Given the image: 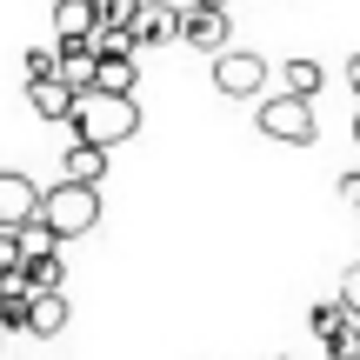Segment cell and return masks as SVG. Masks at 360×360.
Segmentation results:
<instances>
[{
	"instance_id": "21",
	"label": "cell",
	"mask_w": 360,
	"mask_h": 360,
	"mask_svg": "<svg viewBox=\"0 0 360 360\" xmlns=\"http://www.w3.org/2000/svg\"><path fill=\"white\" fill-rule=\"evenodd\" d=\"M340 307H347L354 321H360V267H347V274H340Z\"/></svg>"
},
{
	"instance_id": "2",
	"label": "cell",
	"mask_w": 360,
	"mask_h": 360,
	"mask_svg": "<svg viewBox=\"0 0 360 360\" xmlns=\"http://www.w3.org/2000/svg\"><path fill=\"white\" fill-rule=\"evenodd\" d=\"M94 220H101V187L60 180V187L40 193V227H47L53 240H80V233H94Z\"/></svg>"
},
{
	"instance_id": "15",
	"label": "cell",
	"mask_w": 360,
	"mask_h": 360,
	"mask_svg": "<svg viewBox=\"0 0 360 360\" xmlns=\"http://www.w3.org/2000/svg\"><path fill=\"white\" fill-rule=\"evenodd\" d=\"M27 287L34 294H67V267H60V254H47V260H27Z\"/></svg>"
},
{
	"instance_id": "11",
	"label": "cell",
	"mask_w": 360,
	"mask_h": 360,
	"mask_svg": "<svg viewBox=\"0 0 360 360\" xmlns=\"http://www.w3.org/2000/svg\"><path fill=\"white\" fill-rule=\"evenodd\" d=\"M94 87H101V94H127V101H134V87H141V67H134V53H101V74H94Z\"/></svg>"
},
{
	"instance_id": "9",
	"label": "cell",
	"mask_w": 360,
	"mask_h": 360,
	"mask_svg": "<svg viewBox=\"0 0 360 360\" xmlns=\"http://www.w3.org/2000/svg\"><path fill=\"white\" fill-rule=\"evenodd\" d=\"M60 60H53V80L60 87H74V94H87L94 87V74H101V53H94V40H80V47H53Z\"/></svg>"
},
{
	"instance_id": "17",
	"label": "cell",
	"mask_w": 360,
	"mask_h": 360,
	"mask_svg": "<svg viewBox=\"0 0 360 360\" xmlns=\"http://www.w3.org/2000/svg\"><path fill=\"white\" fill-rule=\"evenodd\" d=\"M347 321H354V314L340 307V300H321V307L307 314V327H314V340H327V334H340V327H347Z\"/></svg>"
},
{
	"instance_id": "14",
	"label": "cell",
	"mask_w": 360,
	"mask_h": 360,
	"mask_svg": "<svg viewBox=\"0 0 360 360\" xmlns=\"http://www.w3.org/2000/svg\"><path fill=\"white\" fill-rule=\"evenodd\" d=\"M321 87H327L321 60H287V67H281V94H294V101H314Z\"/></svg>"
},
{
	"instance_id": "4",
	"label": "cell",
	"mask_w": 360,
	"mask_h": 360,
	"mask_svg": "<svg viewBox=\"0 0 360 360\" xmlns=\"http://www.w3.org/2000/svg\"><path fill=\"white\" fill-rule=\"evenodd\" d=\"M214 87L227 94V101H254V94L267 87V60L247 53V47H227V53L214 60Z\"/></svg>"
},
{
	"instance_id": "25",
	"label": "cell",
	"mask_w": 360,
	"mask_h": 360,
	"mask_svg": "<svg viewBox=\"0 0 360 360\" xmlns=\"http://www.w3.org/2000/svg\"><path fill=\"white\" fill-rule=\"evenodd\" d=\"M354 141H360V114H354Z\"/></svg>"
},
{
	"instance_id": "6",
	"label": "cell",
	"mask_w": 360,
	"mask_h": 360,
	"mask_svg": "<svg viewBox=\"0 0 360 360\" xmlns=\"http://www.w3.org/2000/svg\"><path fill=\"white\" fill-rule=\"evenodd\" d=\"M227 34H233V27H227V7H187V13H180V40L200 47V53H214V60L227 53Z\"/></svg>"
},
{
	"instance_id": "19",
	"label": "cell",
	"mask_w": 360,
	"mask_h": 360,
	"mask_svg": "<svg viewBox=\"0 0 360 360\" xmlns=\"http://www.w3.org/2000/svg\"><path fill=\"white\" fill-rule=\"evenodd\" d=\"M94 13H101V27H127V34H134V13H141V0H94Z\"/></svg>"
},
{
	"instance_id": "1",
	"label": "cell",
	"mask_w": 360,
	"mask_h": 360,
	"mask_svg": "<svg viewBox=\"0 0 360 360\" xmlns=\"http://www.w3.org/2000/svg\"><path fill=\"white\" fill-rule=\"evenodd\" d=\"M74 141H87V147H101V154H114L120 141H134L141 134V107L127 101V94H101V87H87V94H74Z\"/></svg>"
},
{
	"instance_id": "13",
	"label": "cell",
	"mask_w": 360,
	"mask_h": 360,
	"mask_svg": "<svg viewBox=\"0 0 360 360\" xmlns=\"http://www.w3.org/2000/svg\"><path fill=\"white\" fill-rule=\"evenodd\" d=\"M67 314H74V307H67V294H34V314H27V334L53 340V334L67 327Z\"/></svg>"
},
{
	"instance_id": "26",
	"label": "cell",
	"mask_w": 360,
	"mask_h": 360,
	"mask_svg": "<svg viewBox=\"0 0 360 360\" xmlns=\"http://www.w3.org/2000/svg\"><path fill=\"white\" fill-rule=\"evenodd\" d=\"M40 360H47V354H40Z\"/></svg>"
},
{
	"instance_id": "7",
	"label": "cell",
	"mask_w": 360,
	"mask_h": 360,
	"mask_svg": "<svg viewBox=\"0 0 360 360\" xmlns=\"http://www.w3.org/2000/svg\"><path fill=\"white\" fill-rule=\"evenodd\" d=\"M180 40V7L174 0H141V13H134V47H167Z\"/></svg>"
},
{
	"instance_id": "12",
	"label": "cell",
	"mask_w": 360,
	"mask_h": 360,
	"mask_svg": "<svg viewBox=\"0 0 360 360\" xmlns=\"http://www.w3.org/2000/svg\"><path fill=\"white\" fill-rule=\"evenodd\" d=\"M27 101H34L40 120H74V87H60V80H34Z\"/></svg>"
},
{
	"instance_id": "10",
	"label": "cell",
	"mask_w": 360,
	"mask_h": 360,
	"mask_svg": "<svg viewBox=\"0 0 360 360\" xmlns=\"http://www.w3.org/2000/svg\"><path fill=\"white\" fill-rule=\"evenodd\" d=\"M101 174H107V154H101V147L74 141L60 154V180H74V187H101Z\"/></svg>"
},
{
	"instance_id": "23",
	"label": "cell",
	"mask_w": 360,
	"mask_h": 360,
	"mask_svg": "<svg viewBox=\"0 0 360 360\" xmlns=\"http://www.w3.org/2000/svg\"><path fill=\"white\" fill-rule=\"evenodd\" d=\"M347 87L360 94V53H354V60H347Z\"/></svg>"
},
{
	"instance_id": "8",
	"label": "cell",
	"mask_w": 360,
	"mask_h": 360,
	"mask_svg": "<svg viewBox=\"0 0 360 360\" xmlns=\"http://www.w3.org/2000/svg\"><path fill=\"white\" fill-rule=\"evenodd\" d=\"M101 34V13L94 0H53V47H80V40Z\"/></svg>"
},
{
	"instance_id": "18",
	"label": "cell",
	"mask_w": 360,
	"mask_h": 360,
	"mask_svg": "<svg viewBox=\"0 0 360 360\" xmlns=\"http://www.w3.org/2000/svg\"><path fill=\"white\" fill-rule=\"evenodd\" d=\"M321 347H327V360H360V321H347L340 334H327Z\"/></svg>"
},
{
	"instance_id": "24",
	"label": "cell",
	"mask_w": 360,
	"mask_h": 360,
	"mask_svg": "<svg viewBox=\"0 0 360 360\" xmlns=\"http://www.w3.org/2000/svg\"><path fill=\"white\" fill-rule=\"evenodd\" d=\"M193 7H227V0H193Z\"/></svg>"
},
{
	"instance_id": "3",
	"label": "cell",
	"mask_w": 360,
	"mask_h": 360,
	"mask_svg": "<svg viewBox=\"0 0 360 360\" xmlns=\"http://www.w3.org/2000/svg\"><path fill=\"white\" fill-rule=\"evenodd\" d=\"M260 134L267 141H287V147H307L314 141V101H294V94L260 101Z\"/></svg>"
},
{
	"instance_id": "5",
	"label": "cell",
	"mask_w": 360,
	"mask_h": 360,
	"mask_svg": "<svg viewBox=\"0 0 360 360\" xmlns=\"http://www.w3.org/2000/svg\"><path fill=\"white\" fill-rule=\"evenodd\" d=\"M40 193H47V187H34L27 174H0V227H7V233L34 227V220H40Z\"/></svg>"
},
{
	"instance_id": "20",
	"label": "cell",
	"mask_w": 360,
	"mask_h": 360,
	"mask_svg": "<svg viewBox=\"0 0 360 360\" xmlns=\"http://www.w3.org/2000/svg\"><path fill=\"white\" fill-rule=\"evenodd\" d=\"M53 60H60L53 47H34V53H27V87H34V80H53Z\"/></svg>"
},
{
	"instance_id": "27",
	"label": "cell",
	"mask_w": 360,
	"mask_h": 360,
	"mask_svg": "<svg viewBox=\"0 0 360 360\" xmlns=\"http://www.w3.org/2000/svg\"><path fill=\"white\" fill-rule=\"evenodd\" d=\"M281 360H287V354H281Z\"/></svg>"
},
{
	"instance_id": "22",
	"label": "cell",
	"mask_w": 360,
	"mask_h": 360,
	"mask_svg": "<svg viewBox=\"0 0 360 360\" xmlns=\"http://www.w3.org/2000/svg\"><path fill=\"white\" fill-rule=\"evenodd\" d=\"M334 193H340L347 207H360V174H340V187H334Z\"/></svg>"
},
{
	"instance_id": "16",
	"label": "cell",
	"mask_w": 360,
	"mask_h": 360,
	"mask_svg": "<svg viewBox=\"0 0 360 360\" xmlns=\"http://www.w3.org/2000/svg\"><path fill=\"white\" fill-rule=\"evenodd\" d=\"M13 240H20V267H27V260H47V254H60V240H53V233L40 227V220H34V227H20Z\"/></svg>"
}]
</instances>
